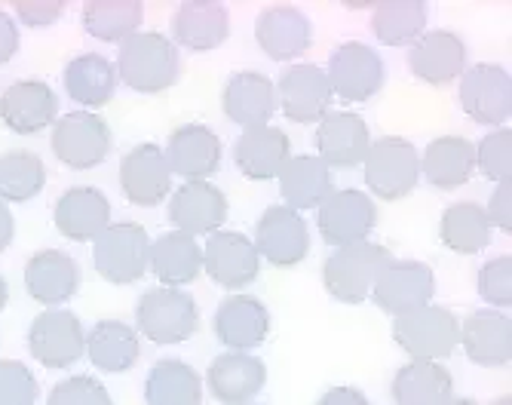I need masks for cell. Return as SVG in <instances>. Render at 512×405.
<instances>
[{"instance_id":"6da1fadb","label":"cell","mask_w":512,"mask_h":405,"mask_svg":"<svg viewBox=\"0 0 512 405\" xmlns=\"http://www.w3.org/2000/svg\"><path fill=\"white\" fill-rule=\"evenodd\" d=\"M117 77L135 89V93H163L181 74L178 47L160 31H138L120 43L117 53Z\"/></svg>"},{"instance_id":"7a4b0ae2","label":"cell","mask_w":512,"mask_h":405,"mask_svg":"<svg viewBox=\"0 0 512 405\" xmlns=\"http://www.w3.org/2000/svg\"><path fill=\"white\" fill-rule=\"evenodd\" d=\"M390 261L393 252L371 240L332 249V255L322 264L325 292L341 304H359L371 295V286H375V280Z\"/></svg>"},{"instance_id":"3957f363","label":"cell","mask_w":512,"mask_h":405,"mask_svg":"<svg viewBox=\"0 0 512 405\" xmlns=\"http://www.w3.org/2000/svg\"><path fill=\"white\" fill-rule=\"evenodd\" d=\"M92 264L114 286L138 283L151 267V237L142 224L114 221L92 240Z\"/></svg>"},{"instance_id":"277c9868","label":"cell","mask_w":512,"mask_h":405,"mask_svg":"<svg viewBox=\"0 0 512 405\" xmlns=\"http://www.w3.org/2000/svg\"><path fill=\"white\" fill-rule=\"evenodd\" d=\"M362 169L368 191L384 203H396L411 197V191L417 188L421 154L402 135H381V139H371Z\"/></svg>"},{"instance_id":"5b68a950","label":"cell","mask_w":512,"mask_h":405,"mask_svg":"<svg viewBox=\"0 0 512 405\" xmlns=\"http://www.w3.org/2000/svg\"><path fill=\"white\" fill-rule=\"evenodd\" d=\"M200 326V307L191 292L157 286L135 304V332L154 344H181Z\"/></svg>"},{"instance_id":"8992f818","label":"cell","mask_w":512,"mask_h":405,"mask_svg":"<svg viewBox=\"0 0 512 405\" xmlns=\"http://www.w3.org/2000/svg\"><path fill=\"white\" fill-rule=\"evenodd\" d=\"M393 338L408 353V359L439 363L460 344V323L442 304H424L393 320Z\"/></svg>"},{"instance_id":"52a82bcc","label":"cell","mask_w":512,"mask_h":405,"mask_svg":"<svg viewBox=\"0 0 512 405\" xmlns=\"http://www.w3.org/2000/svg\"><path fill=\"white\" fill-rule=\"evenodd\" d=\"M325 77H329L332 96L350 105H359L381 93L387 80V68L375 47H368V43H359V40H347L329 56Z\"/></svg>"},{"instance_id":"ba28073f","label":"cell","mask_w":512,"mask_h":405,"mask_svg":"<svg viewBox=\"0 0 512 405\" xmlns=\"http://www.w3.org/2000/svg\"><path fill=\"white\" fill-rule=\"evenodd\" d=\"M28 350L46 369H68L86 356V329L77 313L65 307H46L31 320Z\"/></svg>"},{"instance_id":"9c48e42d","label":"cell","mask_w":512,"mask_h":405,"mask_svg":"<svg viewBox=\"0 0 512 405\" xmlns=\"http://www.w3.org/2000/svg\"><path fill=\"white\" fill-rule=\"evenodd\" d=\"M50 145L68 169H92L111 154V126L92 111H71L53 123Z\"/></svg>"},{"instance_id":"30bf717a","label":"cell","mask_w":512,"mask_h":405,"mask_svg":"<svg viewBox=\"0 0 512 405\" xmlns=\"http://www.w3.org/2000/svg\"><path fill=\"white\" fill-rule=\"evenodd\" d=\"M460 108L470 120L485 126H509L512 117V77L503 65L479 62L460 74Z\"/></svg>"},{"instance_id":"8fae6325","label":"cell","mask_w":512,"mask_h":405,"mask_svg":"<svg viewBox=\"0 0 512 405\" xmlns=\"http://www.w3.org/2000/svg\"><path fill=\"white\" fill-rule=\"evenodd\" d=\"M316 221H319V234L332 249L362 243L368 234L375 231L378 221V206L365 191L356 188H338L316 206Z\"/></svg>"},{"instance_id":"7c38bea8","label":"cell","mask_w":512,"mask_h":405,"mask_svg":"<svg viewBox=\"0 0 512 405\" xmlns=\"http://www.w3.org/2000/svg\"><path fill=\"white\" fill-rule=\"evenodd\" d=\"M276 86V105L283 108L286 120L292 123H319L325 114L332 111V86L325 77V68L298 62L292 68H283Z\"/></svg>"},{"instance_id":"4fadbf2b","label":"cell","mask_w":512,"mask_h":405,"mask_svg":"<svg viewBox=\"0 0 512 405\" xmlns=\"http://www.w3.org/2000/svg\"><path fill=\"white\" fill-rule=\"evenodd\" d=\"M255 249L273 267H295L310 255V228L301 212L289 206H267L255 224Z\"/></svg>"},{"instance_id":"5bb4252c","label":"cell","mask_w":512,"mask_h":405,"mask_svg":"<svg viewBox=\"0 0 512 405\" xmlns=\"http://www.w3.org/2000/svg\"><path fill=\"white\" fill-rule=\"evenodd\" d=\"M436 295V274L433 267L424 261H390L381 277L371 286V298L375 304L390 313V317H402V313H411L424 304H433Z\"/></svg>"},{"instance_id":"9a60e30c","label":"cell","mask_w":512,"mask_h":405,"mask_svg":"<svg viewBox=\"0 0 512 405\" xmlns=\"http://www.w3.org/2000/svg\"><path fill=\"white\" fill-rule=\"evenodd\" d=\"M120 191L132 206H160L172 194V169L157 142H142L120 160Z\"/></svg>"},{"instance_id":"2e32d148","label":"cell","mask_w":512,"mask_h":405,"mask_svg":"<svg viewBox=\"0 0 512 405\" xmlns=\"http://www.w3.org/2000/svg\"><path fill=\"white\" fill-rule=\"evenodd\" d=\"M166 163L184 182H209L221 166V139L206 123H181L166 139Z\"/></svg>"},{"instance_id":"e0dca14e","label":"cell","mask_w":512,"mask_h":405,"mask_svg":"<svg viewBox=\"0 0 512 405\" xmlns=\"http://www.w3.org/2000/svg\"><path fill=\"white\" fill-rule=\"evenodd\" d=\"M203 270L221 289H246L261 274V255L240 231H215L203 249Z\"/></svg>"},{"instance_id":"ac0fdd59","label":"cell","mask_w":512,"mask_h":405,"mask_svg":"<svg viewBox=\"0 0 512 405\" xmlns=\"http://www.w3.org/2000/svg\"><path fill=\"white\" fill-rule=\"evenodd\" d=\"M408 68L417 80H424L430 86H448L467 71V43L448 28L424 31L411 43Z\"/></svg>"},{"instance_id":"d6986e66","label":"cell","mask_w":512,"mask_h":405,"mask_svg":"<svg viewBox=\"0 0 512 405\" xmlns=\"http://www.w3.org/2000/svg\"><path fill=\"white\" fill-rule=\"evenodd\" d=\"M169 221L188 237H209L227 221V197L212 182H184L169 194Z\"/></svg>"},{"instance_id":"ffe728a7","label":"cell","mask_w":512,"mask_h":405,"mask_svg":"<svg viewBox=\"0 0 512 405\" xmlns=\"http://www.w3.org/2000/svg\"><path fill=\"white\" fill-rule=\"evenodd\" d=\"M270 335V310L261 298L234 292L215 310V338L237 353H249L261 347Z\"/></svg>"},{"instance_id":"44dd1931","label":"cell","mask_w":512,"mask_h":405,"mask_svg":"<svg viewBox=\"0 0 512 405\" xmlns=\"http://www.w3.org/2000/svg\"><path fill=\"white\" fill-rule=\"evenodd\" d=\"M0 120L16 135H37L59 120V99L50 83L16 80L0 93Z\"/></svg>"},{"instance_id":"7402d4cb","label":"cell","mask_w":512,"mask_h":405,"mask_svg":"<svg viewBox=\"0 0 512 405\" xmlns=\"http://www.w3.org/2000/svg\"><path fill=\"white\" fill-rule=\"evenodd\" d=\"M316 148V157L329 169L362 166L371 148V129L353 111H329L316 123Z\"/></svg>"},{"instance_id":"603a6c76","label":"cell","mask_w":512,"mask_h":405,"mask_svg":"<svg viewBox=\"0 0 512 405\" xmlns=\"http://www.w3.org/2000/svg\"><path fill=\"white\" fill-rule=\"evenodd\" d=\"M255 40L273 62H289L310 50L313 25L310 19L292 4H273L258 13L255 19Z\"/></svg>"},{"instance_id":"cb8c5ba5","label":"cell","mask_w":512,"mask_h":405,"mask_svg":"<svg viewBox=\"0 0 512 405\" xmlns=\"http://www.w3.org/2000/svg\"><path fill=\"white\" fill-rule=\"evenodd\" d=\"M221 108L230 123L243 129L270 126V117L276 114V86L261 71H237L224 83Z\"/></svg>"},{"instance_id":"d4e9b609","label":"cell","mask_w":512,"mask_h":405,"mask_svg":"<svg viewBox=\"0 0 512 405\" xmlns=\"http://www.w3.org/2000/svg\"><path fill=\"white\" fill-rule=\"evenodd\" d=\"M267 384V366L252 353H237V350H224L215 356L206 372V387L212 399L224 405H243L252 402Z\"/></svg>"},{"instance_id":"484cf974","label":"cell","mask_w":512,"mask_h":405,"mask_svg":"<svg viewBox=\"0 0 512 405\" xmlns=\"http://www.w3.org/2000/svg\"><path fill=\"white\" fill-rule=\"evenodd\" d=\"M56 231L65 240L74 243H89L96 240L108 224H111V200L92 185H77L68 188L53 209Z\"/></svg>"},{"instance_id":"4316f807","label":"cell","mask_w":512,"mask_h":405,"mask_svg":"<svg viewBox=\"0 0 512 405\" xmlns=\"http://www.w3.org/2000/svg\"><path fill=\"white\" fill-rule=\"evenodd\" d=\"M25 289L43 307H62L80 289V267L62 249H40L25 264Z\"/></svg>"},{"instance_id":"83f0119b","label":"cell","mask_w":512,"mask_h":405,"mask_svg":"<svg viewBox=\"0 0 512 405\" xmlns=\"http://www.w3.org/2000/svg\"><path fill=\"white\" fill-rule=\"evenodd\" d=\"M460 347L476 366L500 369L512 363V320L503 310H476L460 323Z\"/></svg>"},{"instance_id":"f1b7e54d","label":"cell","mask_w":512,"mask_h":405,"mask_svg":"<svg viewBox=\"0 0 512 405\" xmlns=\"http://www.w3.org/2000/svg\"><path fill=\"white\" fill-rule=\"evenodd\" d=\"M230 37V16L218 0H188L172 13V43L191 53H212Z\"/></svg>"},{"instance_id":"f546056e","label":"cell","mask_w":512,"mask_h":405,"mask_svg":"<svg viewBox=\"0 0 512 405\" xmlns=\"http://www.w3.org/2000/svg\"><path fill=\"white\" fill-rule=\"evenodd\" d=\"M289 157H292V139L279 126L243 129V135L234 145V163L252 182H270V178H276Z\"/></svg>"},{"instance_id":"4dcf8cb0","label":"cell","mask_w":512,"mask_h":405,"mask_svg":"<svg viewBox=\"0 0 512 405\" xmlns=\"http://www.w3.org/2000/svg\"><path fill=\"white\" fill-rule=\"evenodd\" d=\"M421 172L436 191H457L476 175V145L463 135H439L421 154Z\"/></svg>"},{"instance_id":"1f68e13d","label":"cell","mask_w":512,"mask_h":405,"mask_svg":"<svg viewBox=\"0 0 512 405\" xmlns=\"http://www.w3.org/2000/svg\"><path fill=\"white\" fill-rule=\"evenodd\" d=\"M279 194H283V206L295 212L316 209L332 188V169L325 166L316 154H292L286 166L279 169Z\"/></svg>"},{"instance_id":"d6a6232c","label":"cell","mask_w":512,"mask_h":405,"mask_svg":"<svg viewBox=\"0 0 512 405\" xmlns=\"http://www.w3.org/2000/svg\"><path fill=\"white\" fill-rule=\"evenodd\" d=\"M86 356L99 372L123 375L142 356V338L123 320H99L86 332Z\"/></svg>"},{"instance_id":"836d02e7","label":"cell","mask_w":512,"mask_h":405,"mask_svg":"<svg viewBox=\"0 0 512 405\" xmlns=\"http://www.w3.org/2000/svg\"><path fill=\"white\" fill-rule=\"evenodd\" d=\"M160 286L181 289L194 283L203 274V249L197 237H188L181 231H166L157 240H151V267Z\"/></svg>"},{"instance_id":"e575fe53","label":"cell","mask_w":512,"mask_h":405,"mask_svg":"<svg viewBox=\"0 0 512 405\" xmlns=\"http://www.w3.org/2000/svg\"><path fill=\"white\" fill-rule=\"evenodd\" d=\"M62 80H65V93L83 108H105L114 99L117 83H120L114 62L99 53L74 56L65 65Z\"/></svg>"},{"instance_id":"d590c367","label":"cell","mask_w":512,"mask_h":405,"mask_svg":"<svg viewBox=\"0 0 512 405\" xmlns=\"http://www.w3.org/2000/svg\"><path fill=\"white\" fill-rule=\"evenodd\" d=\"M396 405H445L454 396V378L442 363H421L411 359L393 375Z\"/></svg>"},{"instance_id":"8d00e7d4","label":"cell","mask_w":512,"mask_h":405,"mask_svg":"<svg viewBox=\"0 0 512 405\" xmlns=\"http://www.w3.org/2000/svg\"><path fill=\"white\" fill-rule=\"evenodd\" d=\"M439 237H442L445 249H451L457 255H476V252H482L491 243V224H488L485 206L476 203V200L451 203L442 212Z\"/></svg>"},{"instance_id":"74e56055","label":"cell","mask_w":512,"mask_h":405,"mask_svg":"<svg viewBox=\"0 0 512 405\" xmlns=\"http://www.w3.org/2000/svg\"><path fill=\"white\" fill-rule=\"evenodd\" d=\"M145 405H203V378L184 359H163L145 381Z\"/></svg>"},{"instance_id":"f35d334b","label":"cell","mask_w":512,"mask_h":405,"mask_svg":"<svg viewBox=\"0 0 512 405\" xmlns=\"http://www.w3.org/2000/svg\"><path fill=\"white\" fill-rule=\"evenodd\" d=\"M145 22V4L138 0H89L83 4V28L105 43H123Z\"/></svg>"},{"instance_id":"ab89813d","label":"cell","mask_w":512,"mask_h":405,"mask_svg":"<svg viewBox=\"0 0 512 405\" xmlns=\"http://www.w3.org/2000/svg\"><path fill=\"white\" fill-rule=\"evenodd\" d=\"M427 4L421 0H390L371 7V31L384 47H405L427 31Z\"/></svg>"},{"instance_id":"60d3db41","label":"cell","mask_w":512,"mask_h":405,"mask_svg":"<svg viewBox=\"0 0 512 405\" xmlns=\"http://www.w3.org/2000/svg\"><path fill=\"white\" fill-rule=\"evenodd\" d=\"M46 185V166L43 160L28 148H13L0 154V200L10 203H28L34 200Z\"/></svg>"},{"instance_id":"b9f144b4","label":"cell","mask_w":512,"mask_h":405,"mask_svg":"<svg viewBox=\"0 0 512 405\" xmlns=\"http://www.w3.org/2000/svg\"><path fill=\"white\" fill-rule=\"evenodd\" d=\"M476 169L491 178V182H506L512 178V129L497 126L476 145Z\"/></svg>"},{"instance_id":"7bdbcfd3","label":"cell","mask_w":512,"mask_h":405,"mask_svg":"<svg viewBox=\"0 0 512 405\" xmlns=\"http://www.w3.org/2000/svg\"><path fill=\"white\" fill-rule=\"evenodd\" d=\"M479 295L491 304V310L512 307V255H497L479 270Z\"/></svg>"},{"instance_id":"ee69618b","label":"cell","mask_w":512,"mask_h":405,"mask_svg":"<svg viewBox=\"0 0 512 405\" xmlns=\"http://www.w3.org/2000/svg\"><path fill=\"white\" fill-rule=\"evenodd\" d=\"M46 405H114L108 387L99 378L71 375L50 390Z\"/></svg>"},{"instance_id":"f6af8a7d","label":"cell","mask_w":512,"mask_h":405,"mask_svg":"<svg viewBox=\"0 0 512 405\" xmlns=\"http://www.w3.org/2000/svg\"><path fill=\"white\" fill-rule=\"evenodd\" d=\"M37 378L19 359H0V405H34Z\"/></svg>"},{"instance_id":"bcb514c9","label":"cell","mask_w":512,"mask_h":405,"mask_svg":"<svg viewBox=\"0 0 512 405\" xmlns=\"http://www.w3.org/2000/svg\"><path fill=\"white\" fill-rule=\"evenodd\" d=\"M16 16L31 25V28H46L62 19L65 13V0H19V4L13 7Z\"/></svg>"},{"instance_id":"7dc6e473","label":"cell","mask_w":512,"mask_h":405,"mask_svg":"<svg viewBox=\"0 0 512 405\" xmlns=\"http://www.w3.org/2000/svg\"><path fill=\"white\" fill-rule=\"evenodd\" d=\"M485 215H488V224L491 228H500V231H512V178L506 182H497L494 191H491V200L485 206Z\"/></svg>"},{"instance_id":"c3c4849f","label":"cell","mask_w":512,"mask_h":405,"mask_svg":"<svg viewBox=\"0 0 512 405\" xmlns=\"http://www.w3.org/2000/svg\"><path fill=\"white\" fill-rule=\"evenodd\" d=\"M16 53H19V25L0 7V65H7Z\"/></svg>"},{"instance_id":"681fc988","label":"cell","mask_w":512,"mask_h":405,"mask_svg":"<svg viewBox=\"0 0 512 405\" xmlns=\"http://www.w3.org/2000/svg\"><path fill=\"white\" fill-rule=\"evenodd\" d=\"M316 405H371V402H368V396H365L359 387L344 384V387L325 390V393L319 396V402H316Z\"/></svg>"},{"instance_id":"f907efd6","label":"cell","mask_w":512,"mask_h":405,"mask_svg":"<svg viewBox=\"0 0 512 405\" xmlns=\"http://www.w3.org/2000/svg\"><path fill=\"white\" fill-rule=\"evenodd\" d=\"M13 237H16V218H13L10 206L0 200V252L10 249Z\"/></svg>"},{"instance_id":"816d5d0a","label":"cell","mask_w":512,"mask_h":405,"mask_svg":"<svg viewBox=\"0 0 512 405\" xmlns=\"http://www.w3.org/2000/svg\"><path fill=\"white\" fill-rule=\"evenodd\" d=\"M7 301H10V289H7V280L0 277V310L7 307Z\"/></svg>"},{"instance_id":"f5cc1de1","label":"cell","mask_w":512,"mask_h":405,"mask_svg":"<svg viewBox=\"0 0 512 405\" xmlns=\"http://www.w3.org/2000/svg\"><path fill=\"white\" fill-rule=\"evenodd\" d=\"M445 405H479L476 399H470V396H451Z\"/></svg>"},{"instance_id":"db71d44e","label":"cell","mask_w":512,"mask_h":405,"mask_svg":"<svg viewBox=\"0 0 512 405\" xmlns=\"http://www.w3.org/2000/svg\"><path fill=\"white\" fill-rule=\"evenodd\" d=\"M491 405H512V396L506 393V396H500V399H494Z\"/></svg>"},{"instance_id":"11a10c76","label":"cell","mask_w":512,"mask_h":405,"mask_svg":"<svg viewBox=\"0 0 512 405\" xmlns=\"http://www.w3.org/2000/svg\"><path fill=\"white\" fill-rule=\"evenodd\" d=\"M243 405H255V402H243Z\"/></svg>"}]
</instances>
